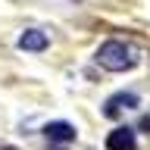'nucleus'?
<instances>
[{"mask_svg": "<svg viewBox=\"0 0 150 150\" xmlns=\"http://www.w3.org/2000/svg\"><path fill=\"white\" fill-rule=\"evenodd\" d=\"M47 47V35L44 31H38V28H28V31H22L19 35V50H44Z\"/></svg>", "mask_w": 150, "mask_h": 150, "instance_id": "20e7f679", "label": "nucleus"}, {"mask_svg": "<svg viewBox=\"0 0 150 150\" xmlns=\"http://www.w3.org/2000/svg\"><path fill=\"white\" fill-rule=\"evenodd\" d=\"M44 134L50 141H59V144H69V141H75V125H69V122H50L44 128Z\"/></svg>", "mask_w": 150, "mask_h": 150, "instance_id": "39448f33", "label": "nucleus"}, {"mask_svg": "<svg viewBox=\"0 0 150 150\" xmlns=\"http://www.w3.org/2000/svg\"><path fill=\"white\" fill-rule=\"evenodd\" d=\"M138 147V138L131 128H116L106 134V150H134Z\"/></svg>", "mask_w": 150, "mask_h": 150, "instance_id": "7ed1b4c3", "label": "nucleus"}, {"mask_svg": "<svg viewBox=\"0 0 150 150\" xmlns=\"http://www.w3.org/2000/svg\"><path fill=\"white\" fill-rule=\"evenodd\" d=\"M138 59H141L138 50L131 44H125V41H106V44H100V50H97V63H100L103 69H110V72L134 69Z\"/></svg>", "mask_w": 150, "mask_h": 150, "instance_id": "f257e3e1", "label": "nucleus"}, {"mask_svg": "<svg viewBox=\"0 0 150 150\" xmlns=\"http://www.w3.org/2000/svg\"><path fill=\"white\" fill-rule=\"evenodd\" d=\"M134 106H138V97L122 91V94H112L110 100L103 103V116H106V119H119L125 110H134Z\"/></svg>", "mask_w": 150, "mask_h": 150, "instance_id": "f03ea898", "label": "nucleus"}]
</instances>
